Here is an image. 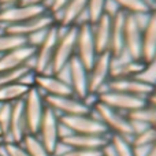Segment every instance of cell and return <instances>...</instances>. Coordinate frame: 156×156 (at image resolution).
Instances as JSON below:
<instances>
[{
  "mask_svg": "<svg viewBox=\"0 0 156 156\" xmlns=\"http://www.w3.org/2000/svg\"><path fill=\"white\" fill-rule=\"evenodd\" d=\"M92 112L107 127L110 134L122 136V137L129 138V140L136 134L134 125L126 116V114L115 111L99 101H94L92 104Z\"/></svg>",
  "mask_w": 156,
  "mask_h": 156,
  "instance_id": "cell-1",
  "label": "cell"
},
{
  "mask_svg": "<svg viewBox=\"0 0 156 156\" xmlns=\"http://www.w3.org/2000/svg\"><path fill=\"white\" fill-rule=\"evenodd\" d=\"M76 38H77V25L66 29H60V34L55 47L54 58L51 63L49 74L60 76L66 70L71 58L76 56Z\"/></svg>",
  "mask_w": 156,
  "mask_h": 156,
  "instance_id": "cell-2",
  "label": "cell"
},
{
  "mask_svg": "<svg viewBox=\"0 0 156 156\" xmlns=\"http://www.w3.org/2000/svg\"><path fill=\"white\" fill-rule=\"evenodd\" d=\"M60 34V27L56 23L52 25L45 32L44 38L36 47V52L33 56L32 67L34 74H47L51 70V63L54 58L55 47H56L58 38Z\"/></svg>",
  "mask_w": 156,
  "mask_h": 156,
  "instance_id": "cell-3",
  "label": "cell"
},
{
  "mask_svg": "<svg viewBox=\"0 0 156 156\" xmlns=\"http://www.w3.org/2000/svg\"><path fill=\"white\" fill-rule=\"evenodd\" d=\"M59 123L63 129L74 134H90V136H108L107 127L100 119L92 114L86 115H67L59 116Z\"/></svg>",
  "mask_w": 156,
  "mask_h": 156,
  "instance_id": "cell-4",
  "label": "cell"
},
{
  "mask_svg": "<svg viewBox=\"0 0 156 156\" xmlns=\"http://www.w3.org/2000/svg\"><path fill=\"white\" fill-rule=\"evenodd\" d=\"M111 67H112V56L110 52H103L97 55L92 67L88 70V86L90 96H97L105 89L110 81Z\"/></svg>",
  "mask_w": 156,
  "mask_h": 156,
  "instance_id": "cell-5",
  "label": "cell"
},
{
  "mask_svg": "<svg viewBox=\"0 0 156 156\" xmlns=\"http://www.w3.org/2000/svg\"><path fill=\"white\" fill-rule=\"evenodd\" d=\"M22 104H23V114L25 119H26L27 132L30 134H37L38 126H40L41 119H43V115L47 108L43 93L37 88L32 86L22 100Z\"/></svg>",
  "mask_w": 156,
  "mask_h": 156,
  "instance_id": "cell-6",
  "label": "cell"
},
{
  "mask_svg": "<svg viewBox=\"0 0 156 156\" xmlns=\"http://www.w3.org/2000/svg\"><path fill=\"white\" fill-rule=\"evenodd\" d=\"M37 136L40 141L44 144L47 151L52 156L59 149V141H60V123H59V115L56 112L47 107L45 112L43 115L41 123L38 126Z\"/></svg>",
  "mask_w": 156,
  "mask_h": 156,
  "instance_id": "cell-7",
  "label": "cell"
},
{
  "mask_svg": "<svg viewBox=\"0 0 156 156\" xmlns=\"http://www.w3.org/2000/svg\"><path fill=\"white\" fill-rule=\"evenodd\" d=\"M96 101L101 103V104L107 105V107L112 108L115 111H119L122 114H129L147 104L145 99L130 96V94L122 93V92L108 90V89H104L97 94Z\"/></svg>",
  "mask_w": 156,
  "mask_h": 156,
  "instance_id": "cell-8",
  "label": "cell"
},
{
  "mask_svg": "<svg viewBox=\"0 0 156 156\" xmlns=\"http://www.w3.org/2000/svg\"><path fill=\"white\" fill-rule=\"evenodd\" d=\"M76 56L88 70L92 67L94 59L97 58L92 25L89 22H81L80 25H77Z\"/></svg>",
  "mask_w": 156,
  "mask_h": 156,
  "instance_id": "cell-9",
  "label": "cell"
},
{
  "mask_svg": "<svg viewBox=\"0 0 156 156\" xmlns=\"http://www.w3.org/2000/svg\"><path fill=\"white\" fill-rule=\"evenodd\" d=\"M141 16L129 15V14L125 15L123 45L125 54L130 59H141V36L144 25L141 22Z\"/></svg>",
  "mask_w": 156,
  "mask_h": 156,
  "instance_id": "cell-10",
  "label": "cell"
},
{
  "mask_svg": "<svg viewBox=\"0 0 156 156\" xmlns=\"http://www.w3.org/2000/svg\"><path fill=\"white\" fill-rule=\"evenodd\" d=\"M108 90L122 92V93L130 94V96L148 99L156 90V83L151 81L143 80V78H119V80H110L105 86Z\"/></svg>",
  "mask_w": 156,
  "mask_h": 156,
  "instance_id": "cell-11",
  "label": "cell"
},
{
  "mask_svg": "<svg viewBox=\"0 0 156 156\" xmlns=\"http://www.w3.org/2000/svg\"><path fill=\"white\" fill-rule=\"evenodd\" d=\"M44 103L47 107L51 108L59 116L92 114L90 105L86 101H82L74 96H44Z\"/></svg>",
  "mask_w": 156,
  "mask_h": 156,
  "instance_id": "cell-12",
  "label": "cell"
},
{
  "mask_svg": "<svg viewBox=\"0 0 156 156\" xmlns=\"http://www.w3.org/2000/svg\"><path fill=\"white\" fill-rule=\"evenodd\" d=\"M47 12L44 5H33V4H15L10 7L0 8V27L11 26V25L22 23L32 18Z\"/></svg>",
  "mask_w": 156,
  "mask_h": 156,
  "instance_id": "cell-13",
  "label": "cell"
},
{
  "mask_svg": "<svg viewBox=\"0 0 156 156\" xmlns=\"http://www.w3.org/2000/svg\"><path fill=\"white\" fill-rule=\"evenodd\" d=\"M66 70L69 74L67 82L71 88L73 96L82 101H86L88 97H90L88 86V69L80 62L77 56H73Z\"/></svg>",
  "mask_w": 156,
  "mask_h": 156,
  "instance_id": "cell-14",
  "label": "cell"
},
{
  "mask_svg": "<svg viewBox=\"0 0 156 156\" xmlns=\"http://www.w3.org/2000/svg\"><path fill=\"white\" fill-rule=\"evenodd\" d=\"M33 86L43 93V96H73L67 80L54 74H34Z\"/></svg>",
  "mask_w": 156,
  "mask_h": 156,
  "instance_id": "cell-15",
  "label": "cell"
},
{
  "mask_svg": "<svg viewBox=\"0 0 156 156\" xmlns=\"http://www.w3.org/2000/svg\"><path fill=\"white\" fill-rule=\"evenodd\" d=\"M141 60L148 66L156 62V8H152L143 25Z\"/></svg>",
  "mask_w": 156,
  "mask_h": 156,
  "instance_id": "cell-16",
  "label": "cell"
},
{
  "mask_svg": "<svg viewBox=\"0 0 156 156\" xmlns=\"http://www.w3.org/2000/svg\"><path fill=\"white\" fill-rule=\"evenodd\" d=\"M55 25V19L51 14L47 12L41 14V15L32 18L29 21H25L22 23H16V25H11V26H5L3 27L5 33L8 34H14V36H19V37L27 38L32 34H36L38 32H44V30L49 29V27Z\"/></svg>",
  "mask_w": 156,
  "mask_h": 156,
  "instance_id": "cell-17",
  "label": "cell"
},
{
  "mask_svg": "<svg viewBox=\"0 0 156 156\" xmlns=\"http://www.w3.org/2000/svg\"><path fill=\"white\" fill-rule=\"evenodd\" d=\"M108 136H90V134H74L69 133L60 137L59 145L71 149L83 151H101L108 144Z\"/></svg>",
  "mask_w": 156,
  "mask_h": 156,
  "instance_id": "cell-18",
  "label": "cell"
},
{
  "mask_svg": "<svg viewBox=\"0 0 156 156\" xmlns=\"http://www.w3.org/2000/svg\"><path fill=\"white\" fill-rule=\"evenodd\" d=\"M34 52H36L34 47L29 45L26 43L25 45H21L18 48L11 49V51L0 55V73L15 70V69L23 67V66H30L32 67Z\"/></svg>",
  "mask_w": 156,
  "mask_h": 156,
  "instance_id": "cell-19",
  "label": "cell"
},
{
  "mask_svg": "<svg viewBox=\"0 0 156 156\" xmlns=\"http://www.w3.org/2000/svg\"><path fill=\"white\" fill-rule=\"evenodd\" d=\"M149 69V66L141 59H130L126 55L119 59H112L110 80L119 78H137L144 74Z\"/></svg>",
  "mask_w": 156,
  "mask_h": 156,
  "instance_id": "cell-20",
  "label": "cell"
},
{
  "mask_svg": "<svg viewBox=\"0 0 156 156\" xmlns=\"http://www.w3.org/2000/svg\"><path fill=\"white\" fill-rule=\"evenodd\" d=\"M27 133L29 132H27V126H26V119H25L22 100L21 101L12 103L11 104L10 126H8V133H7V137L4 138V143L21 144Z\"/></svg>",
  "mask_w": 156,
  "mask_h": 156,
  "instance_id": "cell-21",
  "label": "cell"
},
{
  "mask_svg": "<svg viewBox=\"0 0 156 156\" xmlns=\"http://www.w3.org/2000/svg\"><path fill=\"white\" fill-rule=\"evenodd\" d=\"M82 14L86 15V0H70L54 16V19L60 29H66L80 23Z\"/></svg>",
  "mask_w": 156,
  "mask_h": 156,
  "instance_id": "cell-22",
  "label": "cell"
},
{
  "mask_svg": "<svg viewBox=\"0 0 156 156\" xmlns=\"http://www.w3.org/2000/svg\"><path fill=\"white\" fill-rule=\"evenodd\" d=\"M125 15L122 11H116L112 14V23H111V38L108 52L112 59H119L125 56V45H123V34H125Z\"/></svg>",
  "mask_w": 156,
  "mask_h": 156,
  "instance_id": "cell-23",
  "label": "cell"
},
{
  "mask_svg": "<svg viewBox=\"0 0 156 156\" xmlns=\"http://www.w3.org/2000/svg\"><path fill=\"white\" fill-rule=\"evenodd\" d=\"M111 23H112V14L104 12L99 21L92 25L97 55L103 54V52H108L111 38Z\"/></svg>",
  "mask_w": 156,
  "mask_h": 156,
  "instance_id": "cell-24",
  "label": "cell"
},
{
  "mask_svg": "<svg viewBox=\"0 0 156 156\" xmlns=\"http://www.w3.org/2000/svg\"><path fill=\"white\" fill-rule=\"evenodd\" d=\"M126 116L133 122L136 130L138 126H141V129L156 126V107L151 104H145L138 110L132 111V112L126 114Z\"/></svg>",
  "mask_w": 156,
  "mask_h": 156,
  "instance_id": "cell-25",
  "label": "cell"
},
{
  "mask_svg": "<svg viewBox=\"0 0 156 156\" xmlns=\"http://www.w3.org/2000/svg\"><path fill=\"white\" fill-rule=\"evenodd\" d=\"M30 88L32 86L23 82H15L0 86V104H12V103L21 101L26 96Z\"/></svg>",
  "mask_w": 156,
  "mask_h": 156,
  "instance_id": "cell-26",
  "label": "cell"
},
{
  "mask_svg": "<svg viewBox=\"0 0 156 156\" xmlns=\"http://www.w3.org/2000/svg\"><path fill=\"white\" fill-rule=\"evenodd\" d=\"M116 5V10L129 15H148L152 11V5L148 0H110Z\"/></svg>",
  "mask_w": 156,
  "mask_h": 156,
  "instance_id": "cell-27",
  "label": "cell"
},
{
  "mask_svg": "<svg viewBox=\"0 0 156 156\" xmlns=\"http://www.w3.org/2000/svg\"><path fill=\"white\" fill-rule=\"evenodd\" d=\"M32 74H33V69L30 66H23V67H19L10 71H3V73H0V86L10 85V83H15V82H23Z\"/></svg>",
  "mask_w": 156,
  "mask_h": 156,
  "instance_id": "cell-28",
  "label": "cell"
},
{
  "mask_svg": "<svg viewBox=\"0 0 156 156\" xmlns=\"http://www.w3.org/2000/svg\"><path fill=\"white\" fill-rule=\"evenodd\" d=\"M156 141V127H144L143 130L137 132L132 138L130 144L134 149L138 148H149Z\"/></svg>",
  "mask_w": 156,
  "mask_h": 156,
  "instance_id": "cell-29",
  "label": "cell"
},
{
  "mask_svg": "<svg viewBox=\"0 0 156 156\" xmlns=\"http://www.w3.org/2000/svg\"><path fill=\"white\" fill-rule=\"evenodd\" d=\"M21 145L23 147V149L29 154V156H52L47 151V148L44 147V144L40 141V138L36 134H30L27 133L25 136V138L22 140Z\"/></svg>",
  "mask_w": 156,
  "mask_h": 156,
  "instance_id": "cell-30",
  "label": "cell"
},
{
  "mask_svg": "<svg viewBox=\"0 0 156 156\" xmlns=\"http://www.w3.org/2000/svg\"><path fill=\"white\" fill-rule=\"evenodd\" d=\"M110 0H86V19L90 25L97 22L104 12H107Z\"/></svg>",
  "mask_w": 156,
  "mask_h": 156,
  "instance_id": "cell-31",
  "label": "cell"
},
{
  "mask_svg": "<svg viewBox=\"0 0 156 156\" xmlns=\"http://www.w3.org/2000/svg\"><path fill=\"white\" fill-rule=\"evenodd\" d=\"M108 141H110L111 147H112L115 156H136L134 149H133L129 138H125L122 136H116V134H110Z\"/></svg>",
  "mask_w": 156,
  "mask_h": 156,
  "instance_id": "cell-32",
  "label": "cell"
},
{
  "mask_svg": "<svg viewBox=\"0 0 156 156\" xmlns=\"http://www.w3.org/2000/svg\"><path fill=\"white\" fill-rule=\"evenodd\" d=\"M25 44H26V38L8 34L2 29V32H0V55L5 54V52L11 51V49L18 48L21 45H25Z\"/></svg>",
  "mask_w": 156,
  "mask_h": 156,
  "instance_id": "cell-33",
  "label": "cell"
},
{
  "mask_svg": "<svg viewBox=\"0 0 156 156\" xmlns=\"http://www.w3.org/2000/svg\"><path fill=\"white\" fill-rule=\"evenodd\" d=\"M11 118V104H0V133L4 140L7 137Z\"/></svg>",
  "mask_w": 156,
  "mask_h": 156,
  "instance_id": "cell-34",
  "label": "cell"
},
{
  "mask_svg": "<svg viewBox=\"0 0 156 156\" xmlns=\"http://www.w3.org/2000/svg\"><path fill=\"white\" fill-rule=\"evenodd\" d=\"M3 151L5 156H29L23 147L16 143H3Z\"/></svg>",
  "mask_w": 156,
  "mask_h": 156,
  "instance_id": "cell-35",
  "label": "cell"
},
{
  "mask_svg": "<svg viewBox=\"0 0 156 156\" xmlns=\"http://www.w3.org/2000/svg\"><path fill=\"white\" fill-rule=\"evenodd\" d=\"M55 156H101V151H83V149L66 148V151L56 154Z\"/></svg>",
  "mask_w": 156,
  "mask_h": 156,
  "instance_id": "cell-36",
  "label": "cell"
},
{
  "mask_svg": "<svg viewBox=\"0 0 156 156\" xmlns=\"http://www.w3.org/2000/svg\"><path fill=\"white\" fill-rule=\"evenodd\" d=\"M69 2H70V0H51V2L47 4V11H48L52 16H55Z\"/></svg>",
  "mask_w": 156,
  "mask_h": 156,
  "instance_id": "cell-37",
  "label": "cell"
},
{
  "mask_svg": "<svg viewBox=\"0 0 156 156\" xmlns=\"http://www.w3.org/2000/svg\"><path fill=\"white\" fill-rule=\"evenodd\" d=\"M51 2V0H23L22 4H33V5H44L47 8V4Z\"/></svg>",
  "mask_w": 156,
  "mask_h": 156,
  "instance_id": "cell-38",
  "label": "cell"
},
{
  "mask_svg": "<svg viewBox=\"0 0 156 156\" xmlns=\"http://www.w3.org/2000/svg\"><path fill=\"white\" fill-rule=\"evenodd\" d=\"M23 0H0V8L3 7H10V5H15V4H21Z\"/></svg>",
  "mask_w": 156,
  "mask_h": 156,
  "instance_id": "cell-39",
  "label": "cell"
},
{
  "mask_svg": "<svg viewBox=\"0 0 156 156\" xmlns=\"http://www.w3.org/2000/svg\"><path fill=\"white\" fill-rule=\"evenodd\" d=\"M147 104H151V105H154V107H156V90L147 99Z\"/></svg>",
  "mask_w": 156,
  "mask_h": 156,
  "instance_id": "cell-40",
  "label": "cell"
},
{
  "mask_svg": "<svg viewBox=\"0 0 156 156\" xmlns=\"http://www.w3.org/2000/svg\"><path fill=\"white\" fill-rule=\"evenodd\" d=\"M145 156H156V141L148 148V151H147V155Z\"/></svg>",
  "mask_w": 156,
  "mask_h": 156,
  "instance_id": "cell-41",
  "label": "cell"
},
{
  "mask_svg": "<svg viewBox=\"0 0 156 156\" xmlns=\"http://www.w3.org/2000/svg\"><path fill=\"white\" fill-rule=\"evenodd\" d=\"M2 145H3V144H2ZM2 145H0V156H5L4 155V151H3V147Z\"/></svg>",
  "mask_w": 156,
  "mask_h": 156,
  "instance_id": "cell-42",
  "label": "cell"
},
{
  "mask_svg": "<svg viewBox=\"0 0 156 156\" xmlns=\"http://www.w3.org/2000/svg\"><path fill=\"white\" fill-rule=\"evenodd\" d=\"M3 143H4V140H3V138H2V137H0V145H2V144H3Z\"/></svg>",
  "mask_w": 156,
  "mask_h": 156,
  "instance_id": "cell-43",
  "label": "cell"
},
{
  "mask_svg": "<svg viewBox=\"0 0 156 156\" xmlns=\"http://www.w3.org/2000/svg\"><path fill=\"white\" fill-rule=\"evenodd\" d=\"M0 137H2V133H0ZM2 138H3V137H2Z\"/></svg>",
  "mask_w": 156,
  "mask_h": 156,
  "instance_id": "cell-44",
  "label": "cell"
},
{
  "mask_svg": "<svg viewBox=\"0 0 156 156\" xmlns=\"http://www.w3.org/2000/svg\"><path fill=\"white\" fill-rule=\"evenodd\" d=\"M155 2H156V0H155Z\"/></svg>",
  "mask_w": 156,
  "mask_h": 156,
  "instance_id": "cell-45",
  "label": "cell"
},
{
  "mask_svg": "<svg viewBox=\"0 0 156 156\" xmlns=\"http://www.w3.org/2000/svg\"><path fill=\"white\" fill-rule=\"evenodd\" d=\"M155 83H156V82H155Z\"/></svg>",
  "mask_w": 156,
  "mask_h": 156,
  "instance_id": "cell-46",
  "label": "cell"
}]
</instances>
